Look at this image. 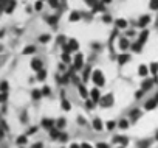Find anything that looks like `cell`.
Segmentation results:
<instances>
[{
  "mask_svg": "<svg viewBox=\"0 0 158 148\" xmlns=\"http://www.w3.org/2000/svg\"><path fill=\"white\" fill-rule=\"evenodd\" d=\"M92 81L96 84V86H104V83H106V78H104V75H102V72L99 70V69H96V70H93V73H92Z\"/></svg>",
  "mask_w": 158,
  "mask_h": 148,
  "instance_id": "1",
  "label": "cell"
},
{
  "mask_svg": "<svg viewBox=\"0 0 158 148\" xmlns=\"http://www.w3.org/2000/svg\"><path fill=\"white\" fill-rule=\"evenodd\" d=\"M113 103H115V97H113V94H107V95H104V97L101 98V101H99L101 108H112Z\"/></svg>",
  "mask_w": 158,
  "mask_h": 148,
  "instance_id": "2",
  "label": "cell"
},
{
  "mask_svg": "<svg viewBox=\"0 0 158 148\" xmlns=\"http://www.w3.org/2000/svg\"><path fill=\"white\" fill-rule=\"evenodd\" d=\"M73 67H74V70H81V69L84 67V56H82L81 53H77V55L74 56V62H73Z\"/></svg>",
  "mask_w": 158,
  "mask_h": 148,
  "instance_id": "3",
  "label": "cell"
},
{
  "mask_svg": "<svg viewBox=\"0 0 158 148\" xmlns=\"http://www.w3.org/2000/svg\"><path fill=\"white\" fill-rule=\"evenodd\" d=\"M42 128H45V129H53L54 128V125H56V122L53 120V119H48V117H45V119H42Z\"/></svg>",
  "mask_w": 158,
  "mask_h": 148,
  "instance_id": "4",
  "label": "cell"
},
{
  "mask_svg": "<svg viewBox=\"0 0 158 148\" xmlns=\"http://www.w3.org/2000/svg\"><path fill=\"white\" fill-rule=\"evenodd\" d=\"M129 119H130L133 123H135V122H138V120L141 119V111H139V109H136V108H135V109H132V111H130V114H129Z\"/></svg>",
  "mask_w": 158,
  "mask_h": 148,
  "instance_id": "5",
  "label": "cell"
},
{
  "mask_svg": "<svg viewBox=\"0 0 158 148\" xmlns=\"http://www.w3.org/2000/svg\"><path fill=\"white\" fill-rule=\"evenodd\" d=\"M112 142H113V143H119V145L126 146V145L129 143V137H126V136H115Z\"/></svg>",
  "mask_w": 158,
  "mask_h": 148,
  "instance_id": "6",
  "label": "cell"
},
{
  "mask_svg": "<svg viewBox=\"0 0 158 148\" xmlns=\"http://www.w3.org/2000/svg\"><path fill=\"white\" fill-rule=\"evenodd\" d=\"M90 97H92V100H93L95 103H99V101H101V98H102V97H101V92H99V89H96V87L90 91Z\"/></svg>",
  "mask_w": 158,
  "mask_h": 148,
  "instance_id": "7",
  "label": "cell"
},
{
  "mask_svg": "<svg viewBox=\"0 0 158 148\" xmlns=\"http://www.w3.org/2000/svg\"><path fill=\"white\" fill-rule=\"evenodd\" d=\"M156 106H158V103H156V100H155V98H150V100H147V101H146V105H144L146 111H152V109H155Z\"/></svg>",
  "mask_w": 158,
  "mask_h": 148,
  "instance_id": "8",
  "label": "cell"
},
{
  "mask_svg": "<svg viewBox=\"0 0 158 148\" xmlns=\"http://www.w3.org/2000/svg\"><path fill=\"white\" fill-rule=\"evenodd\" d=\"M48 132H50V137H51L53 140H59V139H60V134H62V131L57 129V128H53V129H50Z\"/></svg>",
  "mask_w": 158,
  "mask_h": 148,
  "instance_id": "9",
  "label": "cell"
},
{
  "mask_svg": "<svg viewBox=\"0 0 158 148\" xmlns=\"http://www.w3.org/2000/svg\"><path fill=\"white\" fill-rule=\"evenodd\" d=\"M31 67H33V70H36V72H40V70L44 69L40 59H33V61H31Z\"/></svg>",
  "mask_w": 158,
  "mask_h": 148,
  "instance_id": "10",
  "label": "cell"
},
{
  "mask_svg": "<svg viewBox=\"0 0 158 148\" xmlns=\"http://www.w3.org/2000/svg\"><path fill=\"white\" fill-rule=\"evenodd\" d=\"M153 83H155L153 80H147V78H146V80L143 81V84H141V89H143V91H149V89H152Z\"/></svg>",
  "mask_w": 158,
  "mask_h": 148,
  "instance_id": "11",
  "label": "cell"
},
{
  "mask_svg": "<svg viewBox=\"0 0 158 148\" xmlns=\"http://www.w3.org/2000/svg\"><path fill=\"white\" fill-rule=\"evenodd\" d=\"M93 128H95L96 131H102L104 126H102V122H101L99 117H95V119H93Z\"/></svg>",
  "mask_w": 158,
  "mask_h": 148,
  "instance_id": "12",
  "label": "cell"
},
{
  "mask_svg": "<svg viewBox=\"0 0 158 148\" xmlns=\"http://www.w3.org/2000/svg\"><path fill=\"white\" fill-rule=\"evenodd\" d=\"M89 94H90V92L85 89V86H84V84H79V95H81L82 98H85V100H87V98H89Z\"/></svg>",
  "mask_w": 158,
  "mask_h": 148,
  "instance_id": "13",
  "label": "cell"
},
{
  "mask_svg": "<svg viewBox=\"0 0 158 148\" xmlns=\"http://www.w3.org/2000/svg\"><path fill=\"white\" fill-rule=\"evenodd\" d=\"M152 143V139H143L138 142V148H149Z\"/></svg>",
  "mask_w": 158,
  "mask_h": 148,
  "instance_id": "14",
  "label": "cell"
},
{
  "mask_svg": "<svg viewBox=\"0 0 158 148\" xmlns=\"http://www.w3.org/2000/svg\"><path fill=\"white\" fill-rule=\"evenodd\" d=\"M92 69L90 67H84V75H82V80H84V83L85 81H89V78H90V75H92Z\"/></svg>",
  "mask_w": 158,
  "mask_h": 148,
  "instance_id": "15",
  "label": "cell"
},
{
  "mask_svg": "<svg viewBox=\"0 0 158 148\" xmlns=\"http://www.w3.org/2000/svg\"><path fill=\"white\" fill-rule=\"evenodd\" d=\"M138 73H139L141 77H146L147 73H149V67H147V65H144V64H143V65H139V67H138Z\"/></svg>",
  "mask_w": 158,
  "mask_h": 148,
  "instance_id": "16",
  "label": "cell"
},
{
  "mask_svg": "<svg viewBox=\"0 0 158 148\" xmlns=\"http://www.w3.org/2000/svg\"><path fill=\"white\" fill-rule=\"evenodd\" d=\"M93 11H95V13H104V11H106V5H104L102 2H101V3H96V5L93 7Z\"/></svg>",
  "mask_w": 158,
  "mask_h": 148,
  "instance_id": "17",
  "label": "cell"
},
{
  "mask_svg": "<svg viewBox=\"0 0 158 148\" xmlns=\"http://www.w3.org/2000/svg\"><path fill=\"white\" fill-rule=\"evenodd\" d=\"M149 22H150V16H141V19H139L138 25H139V27H146Z\"/></svg>",
  "mask_w": 158,
  "mask_h": 148,
  "instance_id": "18",
  "label": "cell"
},
{
  "mask_svg": "<svg viewBox=\"0 0 158 148\" xmlns=\"http://www.w3.org/2000/svg\"><path fill=\"white\" fill-rule=\"evenodd\" d=\"M129 59H130V56H129V55H126V53H123V55H119V56H118V62H119L121 65H123V64H126Z\"/></svg>",
  "mask_w": 158,
  "mask_h": 148,
  "instance_id": "19",
  "label": "cell"
},
{
  "mask_svg": "<svg viewBox=\"0 0 158 148\" xmlns=\"http://www.w3.org/2000/svg\"><path fill=\"white\" fill-rule=\"evenodd\" d=\"M147 38H149V31H147V30H143V31H141V36H139V41H138V42L144 44V42L147 41Z\"/></svg>",
  "mask_w": 158,
  "mask_h": 148,
  "instance_id": "20",
  "label": "cell"
},
{
  "mask_svg": "<svg viewBox=\"0 0 158 148\" xmlns=\"http://www.w3.org/2000/svg\"><path fill=\"white\" fill-rule=\"evenodd\" d=\"M149 69H150V72L153 73L155 77H158V62H152V64L149 65Z\"/></svg>",
  "mask_w": 158,
  "mask_h": 148,
  "instance_id": "21",
  "label": "cell"
},
{
  "mask_svg": "<svg viewBox=\"0 0 158 148\" xmlns=\"http://www.w3.org/2000/svg\"><path fill=\"white\" fill-rule=\"evenodd\" d=\"M65 125H67V120H65L64 117H60V119H59V120L56 122V128H57V129H62V128H64Z\"/></svg>",
  "mask_w": 158,
  "mask_h": 148,
  "instance_id": "22",
  "label": "cell"
},
{
  "mask_svg": "<svg viewBox=\"0 0 158 148\" xmlns=\"http://www.w3.org/2000/svg\"><path fill=\"white\" fill-rule=\"evenodd\" d=\"M16 143H17V145H20V146L23 148V145L27 143V136H19V137L16 139Z\"/></svg>",
  "mask_w": 158,
  "mask_h": 148,
  "instance_id": "23",
  "label": "cell"
},
{
  "mask_svg": "<svg viewBox=\"0 0 158 148\" xmlns=\"http://www.w3.org/2000/svg\"><path fill=\"white\" fill-rule=\"evenodd\" d=\"M45 78H47V70L45 69H42L40 72H37V80L39 81H44Z\"/></svg>",
  "mask_w": 158,
  "mask_h": 148,
  "instance_id": "24",
  "label": "cell"
},
{
  "mask_svg": "<svg viewBox=\"0 0 158 148\" xmlns=\"http://www.w3.org/2000/svg\"><path fill=\"white\" fill-rule=\"evenodd\" d=\"M62 109L64 111H70L71 109V103L68 100H65V98H62Z\"/></svg>",
  "mask_w": 158,
  "mask_h": 148,
  "instance_id": "25",
  "label": "cell"
},
{
  "mask_svg": "<svg viewBox=\"0 0 158 148\" xmlns=\"http://www.w3.org/2000/svg\"><path fill=\"white\" fill-rule=\"evenodd\" d=\"M79 17H81V14L76 13V11H73V13L70 14V22H77V20H79Z\"/></svg>",
  "mask_w": 158,
  "mask_h": 148,
  "instance_id": "26",
  "label": "cell"
},
{
  "mask_svg": "<svg viewBox=\"0 0 158 148\" xmlns=\"http://www.w3.org/2000/svg\"><path fill=\"white\" fill-rule=\"evenodd\" d=\"M68 47H70L71 50H77V47H79V45H77V41H76V39H70V41H68Z\"/></svg>",
  "mask_w": 158,
  "mask_h": 148,
  "instance_id": "27",
  "label": "cell"
},
{
  "mask_svg": "<svg viewBox=\"0 0 158 148\" xmlns=\"http://www.w3.org/2000/svg\"><path fill=\"white\" fill-rule=\"evenodd\" d=\"M34 52H36V47L34 45H28L27 48H23V55H31Z\"/></svg>",
  "mask_w": 158,
  "mask_h": 148,
  "instance_id": "28",
  "label": "cell"
},
{
  "mask_svg": "<svg viewBox=\"0 0 158 148\" xmlns=\"http://www.w3.org/2000/svg\"><path fill=\"white\" fill-rule=\"evenodd\" d=\"M31 97H33V100H39V98L42 97V91H37V89H34V91L31 92Z\"/></svg>",
  "mask_w": 158,
  "mask_h": 148,
  "instance_id": "29",
  "label": "cell"
},
{
  "mask_svg": "<svg viewBox=\"0 0 158 148\" xmlns=\"http://www.w3.org/2000/svg\"><path fill=\"white\" fill-rule=\"evenodd\" d=\"M118 126H119L121 129H127V128H129V122H127L126 119H121L119 123H118Z\"/></svg>",
  "mask_w": 158,
  "mask_h": 148,
  "instance_id": "30",
  "label": "cell"
},
{
  "mask_svg": "<svg viewBox=\"0 0 158 148\" xmlns=\"http://www.w3.org/2000/svg\"><path fill=\"white\" fill-rule=\"evenodd\" d=\"M116 27H118V28H126V27H127V22H126L124 19H118V20H116Z\"/></svg>",
  "mask_w": 158,
  "mask_h": 148,
  "instance_id": "31",
  "label": "cell"
},
{
  "mask_svg": "<svg viewBox=\"0 0 158 148\" xmlns=\"http://www.w3.org/2000/svg\"><path fill=\"white\" fill-rule=\"evenodd\" d=\"M127 47H129V41L127 39H119V48L126 50Z\"/></svg>",
  "mask_w": 158,
  "mask_h": 148,
  "instance_id": "32",
  "label": "cell"
},
{
  "mask_svg": "<svg viewBox=\"0 0 158 148\" xmlns=\"http://www.w3.org/2000/svg\"><path fill=\"white\" fill-rule=\"evenodd\" d=\"M141 47H143V44H141V42H135V44L132 45L133 52H136V53H138V52H141Z\"/></svg>",
  "mask_w": 158,
  "mask_h": 148,
  "instance_id": "33",
  "label": "cell"
},
{
  "mask_svg": "<svg viewBox=\"0 0 158 148\" xmlns=\"http://www.w3.org/2000/svg\"><path fill=\"white\" fill-rule=\"evenodd\" d=\"M47 22H48L50 25H56V22H57V16H51V17H48Z\"/></svg>",
  "mask_w": 158,
  "mask_h": 148,
  "instance_id": "34",
  "label": "cell"
},
{
  "mask_svg": "<svg viewBox=\"0 0 158 148\" xmlns=\"http://www.w3.org/2000/svg\"><path fill=\"white\" fill-rule=\"evenodd\" d=\"M14 7H16V2H14V0H11V2L8 3V8H6V11H8V13H13Z\"/></svg>",
  "mask_w": 158,
  "mask_h": 148,
  "instance_id": "35",
  "label": "cell"
},
{
  "mask_svg": "<svg viewBox=\"0 0 158 148\" xmlns=\"http://www.w3.org/2000/svg\"><path fill=\"white\" fill-rule=\"evenodd\" d=\"M62 61H64V62H70V61H71L70 53H65V52H64V53H62Z\"/></svg>",
  "mask_w": 158,
  "mask_h": 148,
  "instance_id": "36",
  "label": "cell"
},
{
  "mask_svg": "<svg viewBox=\"0 0 158 148\" xmlns=\"http://www.w3.org/2000/svg\"><path fill=\"white\" fill-rule=\"evenodd\" d=\"M50 94H51V89H50L48 86L42 87V95H44V97H47V95H50Z\"/></svg>",
  "mask_w": 158,
  "mask_h": 148,
  "instance_id": "37",
  "label": "cell"
},
{
  "mask_svg": "<svg viewBox=\"0 0 158 148\" xmlns=\"http://www.w3.org/2000/svg\"><path fill=\"white\" fill-rule=\"evenodd\" d=\"M95 105H96V103H95L93 100H87V101H85V106H87V109H93V108H95Z\"/></svg>",
  "mask_w": 158,
  "mask_h": 148,
  "instance_id": "38",
  "label": "cell"
},
{
  "mask_svg": "<svg viewBox=\"0 0 158 148\" xmlns=\"http://www.w3.org/2000/svg\"><path fill=\"white\" fill-rule=\"evenodd\" d=\"M150 10H158V0H150Z\"/></svg>",
  "mask_w": 158,
  "mask_h": 148,
  "instance_id": "39",
  "label": "cell"
},
{
  "mask_svg": "<svg viewBox=\"0 0 158 148\" xmlns=\"http://www.w3.org/2000/svg\"><path fill=\"white\" fill-rule=\"evenodd\" d=\"M39 41H40V42H48V41H50V34H42V36L39 38Z\"/></svg>",
  "mask_w": 158,
  "mask_h": 148,
  "instance_id": "40",
  "label": "cell"
},
{
  "mask_svg": "<svg viewBox=\"0 0 158 148\" xmlns=\"http://www.w3.org/2000/svg\"><path fill=\"white\" fill-rule=\"evenodd\" d=\"M106 126H107V129H110V131H112V129H113V128L116 126V123L110 120V122H107V123H106Z\"/></svg>",
  "mask_w": 158,
  "mask_h": 148,
  "instance_id": "41",
  "label": "cell"
},
{
  "mask_svg": "<svg viewBox=\"0 0 158 148\" xmlns=\"http://www.w3.org/2000/svg\"><path fill=\"white\" fill-rule=\"evenodd\" d=\"M96 148H110V146H109V143H106V142H98V143H96Z\"/></svg>",
  "mask_w": 158,
  "mask_h": 148,
  "instance_id": "42",
  "label": "cell"
},
{
  "mask_svg": "<svg viewBox=\"0 0 158 148\" xmlns=\"http://www.w3.org/2000/svg\"><path fill=\"white\" fill-rule=\"evenodd\" d=\"M6 91H8V83L2 81V94H6Z\"/></svg>",
  "mask_w": 158,
  "mask_h": 148,
  "instance_id": "43",
  "label": "cell"
},
{
  "mask_svg": "<svg viewBox=\"0 0 158 148\" xmlns=\"http://www.w3.org/2000/svg\"><path fill=\"white\" fill-rule=\"evenodd\" d=\"M48 2H50V5H51L53 8H57V7H59V0H48Z\"/></svg>",
  "mask_w": 158,
  "mask_h": 148,
  "instance_id": "44",
  "label": "cell"
},
{
  "mask_svg": "<svg viewBox=\"0 0 158 148\" xmlns=\"http://www.w3.org/2000/svg\"><path fill=\"white\" fill-rule=\"evenodd\" d=\"M34 132H37V126H31V128L28 129V132H27V134H28V136H31V134H34Z\"/></svg>",
  "mask_w": 158,
  "mask_h": 148,
  "instance_id": "45",
  "label": "cell"
},
{
  "mask_svg": "<svg viewBox=\"0 0 158 148\" xmlns=\"http://www.w3.org/2000/svg\"><path fill=\"white\" fill-rule=\"evenodd\" d=\"M77 123H79V125H85L87 122H85V119H84L82 115H79V117H77Z\"/></svg>",
  "mask_w": 158,
  "mask_h": 148,
  "instance_id": "46",
  "label": "cell"
},
{
  "mask_svg": "<svg viewBox=\"0 0 158 148\" xmlns=\"http://www.w3.org/2000/svg\"><path fill=\"white\" fill-rule=\"evenodd\" d=\"M143 94H144V91H143V89H139V91H136V94H135V97H136V98L139 100V98L143 97Z\"/></svg>",
  "mask_w": 158,
  "mask_h": 148,
  "instance_id": "47",
  "label": "cell"
},
{
  "mask_svg": "<svg viewBox=\"0 0 158 148\" xmlns=\"http://www.w3.org/2000/svg\"><path fill=\"white\" fill-rule=\"evenodd\" d=\"M20 122H23V123H27V122H28V119H27V112L20 114Z\"/></svg>",
  "mask_w": 158,
  "mask_h": 148,
  "instance_id": "48",
  "label": "cell"
},
{
  "mask_svg": "<svg viewBox=\"0 0 158 148\" xmlns=\"http://www.w3.org/2000/svg\"><path fill=\"white\" fill-rule=\"evenodd\" d=\"M85 3H87V5H90V7H95L98 2H96V0H85Z\"/></svg>",
  "mask_w": 158,
  "mask_h": 148,
  "instance_id": "49",
  "label": "cell"
},
{
  "mask_svg": "<svg viewBox=\"0 0 158 148\" xmlns=\"http://www.w3.org/2000/svg\"><path fill=\"white\" fill-rule=\"evenodd\" d=\"M102 20H104V22H106V24H110V22H112V17H110V16H107V14H106V16H104V17H102Z\"/></svg>",
  "mask_w": 158,
  "mask_h": 148,
  "instance_id": "50",
  "label": "cell"
},
{
  "mask_svg": "<svg viewBox=\"0 0 158 148\" xmlns=\"http://www.w3.org/2000/svg\"><path fill=\"white\" fill-rule=\"evenodd\" d=\"M67 139H68V136H67L65 132H62V134H60V139H59V140H60V142H67Z\"/></svg>",
  "mask_w": 158,
  "mask_h": 148,
  "instance_id": "51",
  "label": "cell"
},
{
  "mask_svg": "<svg viewBox=\"0 0 158 148\" xmlns=\"http://www.w3.org/2000/svg\"><path fill=\"white\" fill-rule=\"evenodd\" d=\"M33 148H44V143H42V142H36V143L33 145Z\"/></svg>",
  "mask_w": 158,
  "mask_h": 148,
  "instance_id": "52",
  "label": "cell"
},
{
  "mask_svg": "<svg viewBox=\"0 0 158 148\" xmlns=\"http://www.w3.org/2000/svg\"><path fill=\"white\" fill-rule=\"evenodd\" d=\"M36 10H37V11L42 10V2H37V3H36Z\"/></svg>",
  "mask_w": 158,
  "mask_h": 148,
  "instance_id": "53",
  "label": "cell"
},
{
  "mask_svg": "<svg viewBox=\"0 0 158 148\" xmlns=\"http://www.w3.org/2000/svg\"><path fill=\"white\" fill-rule=\"evenodd\" d=\"M81 148H92V145H90V143H87V142H84V143L81 145Z\"/></svg>",
  "mask_w": 158,
  "mask_h": 148,
  "instance_id": "54",
  "label": "cell"
},
{
  "mask_svg": "<svg viewBox=\"0 0 158 148\" xmlns=\"http://www.w3.org/2000/svg\"><path fill=\"white\" fill-rule=\"evenodd\" d=\"M59 70H60V72H64V70H65V65H64V62H62V64H59Z\"/></svg>",
  "mask_w": 158,
  "mask_h": 148,
  "instance_id": "55",
  "label": "cell"
},
{
  "mask_svg": "<svg viewBox=\"0 0 158 148\" xmlns=\"http://www.w3.org/2000/svg\"><path fill=\"white\" fill-rule=\"evenodd\" d=\"M70 148H81V146H79L77 143H71V145H70Z\"/></svg>",
  "mask_w": 158,
  "mask_h": 148,
  "instance_id": "56",
  "label": "cell"
},
{
  "mask_svg": "<svg viewBox=\"0 0 158 148\" xmlns=\"http://www.w3.org/2000/svg\"><path fill=\"white\" fill-rule=\"evenodd\" d=\"M133 34H135L133 30H129V31H127V36H133Z\"/></svg>",
  "mask_w": 158,
  "mask_h": 148,
  "instance_id": "57",
  "label": "cell"
},
{
  "mask_svg": "<svg viewBox=\"0 0 158 148\" xmlns=\"http://www.w3.org/2000/svg\"><path fill=\"white\" fill-rule=\"evenodd\" d=\"M2 7H8L6 5V0H2Z\"/></svg>",
  "mask_w": 158,
  "mask_h": 148,
  "instance_id": "58",
  "label": "cell"
},
{
  "mask_svg": "<svg viewBox=\"0 0 158 148\" xmlns=\"http://www.w3.org/2000/svg\"><path fill=\"white\" fill-rule=\"evenodd\" d=\"M110 2H112V0H102V3H104V5H106V3H110Z\"/></svg>",
  "mask_w": 158,
  "mask_h": 148,
  "instance_id": "59",
  "label": "cell"
},
{
  "mask_svg": "<svg viewBox=\"0 0 158 148\" xmlns=\"http://www.w3.org/2000/svg\"><path fill=\"white\" fill-rule=\"evenodd\" d=\"M153 98H155V100H156V103H158V92H156V95H155Z\"/></svg>",
  "mask_w": 158,
  "mask_h": 148,
  "instance_id": "60",
  "label": "cell"
},
{
  "mask_svg": "<svg viewBox=\"0 0 158 148\" xmlns=\"http://www.w3.org/2000/svg\"><path fill=\"white\" fill-rule=\"evenodd\" d=\"M155 139H156V140H158V131H156V134H155Z\"/></svg>",
  "mask_w": 158,
  "mask_h": 148,
  "instance_id": "61",
  "label": "cell"
},
{
  "mask_svg": "<svg viewBox=\"0 0 158 148\" xmlns=\"http://www.w3.org/2000/svg\"><path fill=\"white\" fill-rule=\"evenodd\" d=\"M119 148H124V146H119Z\"/></svg>",
  "mask_w": 158,
  "mask_h": 148,
  "instance_id": "62",
  "label": "cell"
}]
</instances>
